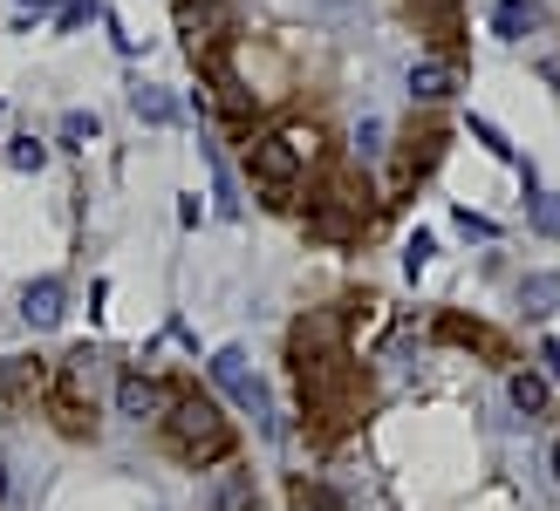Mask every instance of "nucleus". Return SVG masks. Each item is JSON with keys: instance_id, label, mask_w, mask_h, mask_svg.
Wrapping results in <instances>:
<instances>
[{"instance_id": "obj_8", "label": "nucleus", "mask_w": 560, "mask_h": 511, "mask_svg": "<svg viewBox=\"0 0 560 511\" xmlns=\"http://www.w3.org/2000/svg\"><path fill=\"white\" fill-rule=\"evenodd\" d=\"M62 314H69V287H62V280H27V287H21V321L27 328H62Z\"/></svg>"}, {"instance_id": "obj_12", "label": "nucleus", "mask_w": 560, "mask_h": 511, "mask_svg": "<svg viewBox=\"0 0 560 511\" xmlns=\"http://www.w3.org/2000/svg\"><path fill=\"white\" fill-rule=\"evenodd\" d=\"M438 157H444V130H417V136H410V151L397 157V191H404L410 178H424Z\"/></svg>"}, {"instance_id": "obj_25", "label": "nucleus", "mask_w": 560, "mask_h": 511, "mask_svg": "<svg viewBox=\"0 0 560 511\" xmlns=\"http://www.w3.org/2000/svg\"><path fill=\"white\" fill-rule=\"evenodd\" d=\"M458 233H465V239H499V225H492L486 212H471V205H465V212H458Z\"/></svg>"}, {"instance_id": "obj_28", "label": "nucleus", "mask_w": 560, "mask_h": 511, "mask_svg": "<svg viewBox=\"0 0 560 511\" xmlns=\"http://www.w3.org/2000/svg\"><path fill=\"white\" fill-rule=\"evenodd\" d=\"M540 361H547V376L560 382V341H540Z\"/></svg>"}, {"instance_id": "obj_20", "label": "nucleus", "mask_w": 560, "mask_h": 511, "mask_svg": "<svg viewBox=\"0 0 560 511\" xmlns=\"http://www.w3.org/2000/svg\"><path fill=\"white\" fill-rule=\"evenodd\" d=\"M280 136H288V151H294L301 164H315V157H322V130H315V123H288Z\"/></svg>"}, {"instance_id": "obj_9", "label": "nucleus", "mask_w": 560, "mask_h": 511, "mask_svg": "<svg viewBox=\"0 0 560 511\" xmlns=\"http://www.w3.org/2000/svg\"><path fill=\"white\" fill-rule=\"evenodd\" d=\"M438 341H458V348H479V355H492V361H506L513 348H506V334L499 328H486V321H465V314H444L438 321Z\"/></svg>"}, {"instance_id": "obj_13", "label": "nucleus", "mask_w": 560, "mask_h": 511, "mask_svg": "<svg viewBox=\"0 0 560 511\" xmlns=\"http://www.w3.org/2000/svg\"><path fill=\"white\" fill-rule=\"evenodd\" d=\"M534 27H540V8H534V0H499V8H492V35H499V41H526Z\"/></svg>"}, {"instance_id": "obj_5", "label": "nucleus", "mask_w": 560, "mask_h": 511, "mask_svg": "<svg viewBox=\"0 0 560 511\" xmlns=\"http://www.w3.org/2000/svg\"><path fill=\"white\" fill-rule=\"evenodd\" d=\"M212 382L226 389L240 409H254V416H273V409H267V382L254 376V368H246V355H240V348H219V355H212Z\"/></svg>"}, {"instance_id": "obj_10", "label": "nucleus", "mask_w": 560, "mask_h": 511, "mask_svg": "<svg viewBox=\"0 0 560 511\" xmlns=\"http://www.w3.org/2000/svg\"><path fill=\"white\" fill-rule=\"evenodd\" d=\"M506 403H513L526 423H534V416L553 403V389H547V376H534V368H513V376H506Z\"/></svg>"}, {"instance_id": "obj_15", "label": "nucleus", "mask_w": 560, "mask_h": 511, "mask_svg": "<svg viewBox=\"0 0 560 511\" xmlns=\"http://www.w3.org/2000/svg\"><path fill=\"white\" fill-rule=\"evenodd\" d=\"M520 307H526L534 321H547L553 307H560V273H526V280H520Z\"/></svg>"}, {"instance_id": "obj_17", "label": "nucleus", "mask_w": 560, "mask_h": 511, "mask_svg": "<svg viewBox=\"0 0 560 511\" xmlns=\"http://www.w3.org/2000/svg\"><path fill=\"white\" fill-rule=\"evenodd\" d=\"M130 109L144 123H178V103L164 96V90H151V82H137V90H130Z\"/></svg>"}, {"instance_id": "obj_4", "label": "nucleus", "mask_w": 560, "mask_h": 511, "mask_svg": "<svg viewBox=\"0 0 560 511\" xmlns=\"http://www.w3.org/2000/svg\"><path fill=\"white\" fill-rule=\"evenodd\" d=\"M246 170H254V185H267L273 205H288V191H294V178H301V157L288 151V136H280V130H267V136H254V144H246Z\"/></svg>"}, {"instance_id": "obj_7", "label": "nucleus", "mask_w": 560, "mask_h": 511, "mask_svg": "<svg viewBox=\"0 0 560 511\" xmlns=\"http://www.w3.org/2000/svg\"><path fill=\"white\" fill-rule=\"evenodd\" d=\"M164 409H172V389H164L158 376H130L117 382V416H130V423H164Z\"/></svg>"}, {"instance_id": "obj_22", "label": "nucleus", "mask_w": 560, "mask_h": 511, "mask_svg": "<svg viewBox=\"0 0 560 511\" xmlns=\"http://www.w3.org/2000/svg\"><path fill=\"white\" fill-rule=\"evenodd\" d=\"M96 117H90V109H69V117H62V144H96Z\"/></svg>"}, {"instance_id": "obj_14", "label": "nucleus", "mask_w": 560, "mask_h": 511, "mask_svg": "<svg viewBox=\"0 0 560 511\" xmlns=\"http://www.w3.org/2000/svg\"><path fill=\"white\" fill-rule=\"evenodd\" d=\"M288 511H349V504H342L335 485H322V477H294V485H288Z\"/></svg>"}, {"instance_id": "obj_3", "label": "nucleus", "mask_w": 560, "mask_h": 511, "mask_svg": "<svg viewBox=\"0 0 560 511\" xmlns=\"http://www.w3.org/2000/svg\"><path fill=\"white\" fill-rule=\"evenodd\" d=\"M342 307H307V314L288 328V361L294 368H315V361H335V355H349L342 348Z\"/></svg>"}, {"instance_id": "obj_18", "label": "nucleus", "mask_w": 560, "mask_h": 511, "mask_svg": "<svg viewBox=\"0 0 560 511\" xmlns=\"http://www.w3.org/2000/svg\"><path fill=\"white\" fill-rule=\"evenodd\" d=\"M404 8L424 27H438V35H452V27H458V0H404Z\"/></svg>"}, {"instance_id": "obj_26", "label": "nucleus", "mask_w": 560, "mask_h": 511, "mask_svg": "<svg viewBox=\"0 0 560 511\" xmlns=\"http://www.w3.org/2000/svg\"><path fill=\"white\" fill-rule=\"evenodd\" d=\"M404 266H410V273H424V266H431V239H424V233H410V246H404Z\"/></svg>"}, {"instance_id": "obj_30", "label": "nucleus", "mask_w": 560, "mask_h": 511, "mask_svg": "<svg viewBox=\"0 0 560 511\" xmlns=\"http://www.w3.org/2000/svg\"><path fill=\"white\" fill-rule=\"evenodd\" d=\"M0 498H8V464H0Z\"/></svg>"}, {"instance_id": "obj_2", "label": "nucleus", "mask_w": 560, "mask_h": 511, "mask_svg": "<svg viewBox=\"0 0 560 511\" xmlns=\"http://www.w3.org/2000/svg\"><path fill=\"white\" fill-rule=\"evenodd\" d=\"M158 430H164V450H172L178 464H191V471L233 464V450H240L233 423L219 416V403H212V395H199V389H172V409H164Z\"/></svg>"}, {"instance_id": "obj_6", "label": "nucleus", "mask_w": 560, "mask_h": 511, "mask_svg": "<svg viewBox=\"0 0 560 511\" xmlns=\"http://www.w3.org/2000/svg\"><path fill=\"white\" fill-rule=\"evenodd\" d=\"M48 382L55 376L42 355H0V403H42Z\"/></svg>"}, {"instance_id": "obj_1", "label": "nucleus", "mask_w": 560, "mask_h": 511, "mask_svg": "<svg viewBox=\"0 0 560 511\" xmlns=\"http://www.w3.org/2000/svg\"><path fill=\"white\" fill-rule=\"evenodd\" d=\"M294 382H301V423H307L315 443H342L362 423V409H370V382H362V368L349 355L294 368Z\"/></svg>"}, {"instance_id": "obj_21", "label": "nucleus", "mask_w": 560, "mask_h": 511, "mask_svg": "<svg viewBox=\"0 0 560 511\" xmlns=\"http://www.w3.org/2000/svg\"><path fill=\"white\" fill-rule=\"evenodd\" d=\"M383 136H389L383 117H362V123H355V157H383Z\"/></svg>"}, {"instance_id": "obj_19", "label": "nucleus", "mask_w": 560, "mask_h": 511, "mask_svg": "<svg viewBox=\"0 0 560 511\" xmlns=\"http://www.w3.org/2000/svg\"><path fill=\"white\" fill-rule=\"evenodd\" d=\"M526 218H534V233L560 239V191H534L526 198Z\"/></svg>"}, {"instance_id": "obj_11", "label": "nucleus", "mask_w": 560, "mask_h": 511, "mask_svg": "<svg viewBox=\"0 0 560 511\" xmlns=\"http://www.w3.org/2000/svg\"><path fill=\"white\" fill-rule=\"evenodd\" d=\"M212 511H260L254 471H219V477H212Z\"/></svg>"}, {"instance_id": "obj_24", "label": "nucleus", "mask_w": 560, "mask_h": 511, "mask_svg": "<svg viewBox=\"0 0 560 511\" xmlns=\"http://www.w3.org/2000/svg\"><path fill=\"white\" fill-rule=\"evenodd\" d=\"M471 136H479V144H486L492 157H513V144H506V130H499V123H486V117H471Z\"/></svg>"}, {"instance_id": "obj_16", "label": "nucleus", "mask_w": 560, "mask_h": 511, "mask_svg": "<svg viewBox=\"0 0 560 511\" xmlns=\"http://www.w3.org/2000/svg\"><path fill=\"white\" fill-rule=\"evenodd\" d=\"M452 82H458L452 62H417V69H410V96H417V103H444V96H452Z\"/></svg>"}, {"instance_id": "obj_29", "label": "nucleus", "mask_w": 560, "mask_h": 511, "mask_svg": "<svg viewBox=\"0 0 560 511\" xmlns=\"http://www.w3.org/2000/svg\"><path fill=\"white\" fill-rule=\"evenodd\" d=\"M547 471H553V485H560V437H553V450H547Z\"/></svg>"}, {"instance_id": "obj_23", "label": "nucleus", "mask_w": 560, "mask_h": 511, "mask_svg": "<svg viewBox=\"0 0 560 511\" xmlns=\"http://www.w3.org/2000/svg\"><path fill=\"white\" fill-rule=\"evenodd\" d=\"M8 164H14V170H42V164H48V144H35V136H14Z\"/></svg>"}, {"instance_id": "obj_27", "label": "nucleus", "mask_w": 560, "mask_h": 511, "mask_svg": "<svg viewBox=\"0 0 560 511\" xmlns=\"http://www.w3.org/2000/svg\"><path fill=\"white\" fill-rule=\"evenodd\" d=\"M90 14H96V0H69V8H62V27H82Z\"/></svg>"}]
</instances>
